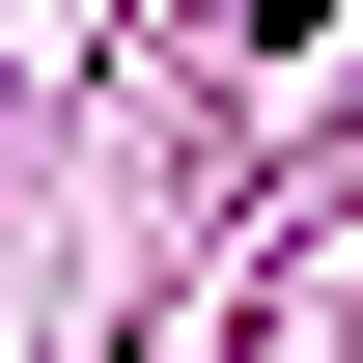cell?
I'll return each mask as SVG.
<instances>
[{
	"mask_svg": "<svg viewBox=\"0 0 363 363\" xmlns=\"http://www.w3.org/2000/svg\"><path fill=\"white\" fill-rule=\"evenodd\" d=\"M252 28H335V0H252Z\"/></svg>",
	"mask_w": 363,
	"mask_h": 363,
	"instance_id": "1",
	"label": "cell"
}]
</instances>
